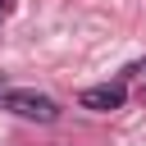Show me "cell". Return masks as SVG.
I'll use <instances>...</instances> for the list:
<instances>
[{"label": "cell", "instance_id": "cell-1", "mask_svg": "<svg viewBox=\"0 0 146 146\" xmlns=\"http://www.w3.org/2000/svg\"><path fill=\"white\" fill-rule=\"evenodd\" d=\"M0 105L23 114V119H36V123H55L59 119V105L41 91H0Z\"/></svg>", "mask_w": 146, "mask_h": 146}, {"label": "cell", "instance_id": "cell-2", "mask_svg": "<svg viewBox=\"0 0 146 146\" xmlns=\"http://www.w3.org/2000/svg\"><path fill=\"white\" fill-rule=\"evenodd\" d=\"M78 100H82V110H119L123 105V87L119 82L114 87H87Z\"/></svg>", "mask_w": 146, "mask_h": 146}, {"label": "cell", "instance_id": "cell-3", "mask_svg": "<svg viewBox=\"0 0 146 146\" xmlns=\"http://www.w3.org/2000/svg\"><path fill=\"white\" fill-rule=\"evenodd\" d=\"M9 9H14V0H0V14H9Z\"/></svg>", "mask_w": 146, "mask_h": 146}]
</instances>
